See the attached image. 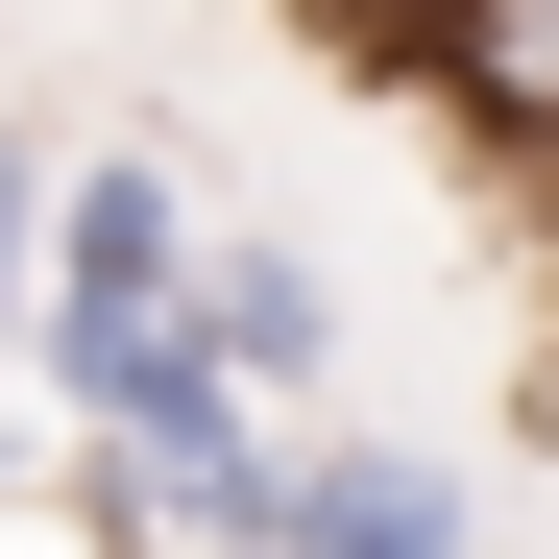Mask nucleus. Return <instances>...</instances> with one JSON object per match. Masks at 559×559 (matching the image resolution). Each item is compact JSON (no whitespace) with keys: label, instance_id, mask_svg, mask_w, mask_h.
Listing matches in <instances>:
<instances>
[{"label":"nucleus","instance_id":"obj_2","mask_svg":"<svg viewBox=\"0 0 559 559\" xmlns=\"http://www.w3.org/2000/svg\"><path fill=\"white\" fill-rule=\"evenodd\" d=\"M195 341L243 365V414H267V438H317V414H341V267H317L293 219H219V243H195Z\"/></svg>","mask_w":559,"mask_h":559},{"label":"nucleus","instance_id":"obj_3","mask_svg":"<svg viewBox=\"0 0 559 559\" xmlns=\"http://www.w3.org/2000/svg\"><path fill=\"white\" fill-rule=\"evenodd\" d=\"M267 559H487V511H462V462L390 438V414H317L293 438V535Z\"/></svg>","mask_w":559,"mask_h":559},{"label":"nucleus","instance_id":"obj_4","mask_svg":"<svg viewBox=\"0 0 559 559\" xmlns=\"http://www.w3.org/2000/svg\"><path fill=\"white\" fill-rule=\"evenodd\" d=\"M49 170H73V146L0 98V365H25V317H49Z\"/></svg>","mask_w":559,"mask_h":559},{"label":"nucleus","instance_id":"obj_1","mask_svg":"<svg viewBox=\"0 0 559 559\" xmlns=\"http://www.w3.org/2000/svg\"><path fill=\"white\" fill-rule=\"evenodd\" d=\"M195 243H219L195 146H170V122H98V146L49 170V317H25V341H146V317H195Z\"/></svg>","mask_w":559,"mask_h":559}]
</instances>
